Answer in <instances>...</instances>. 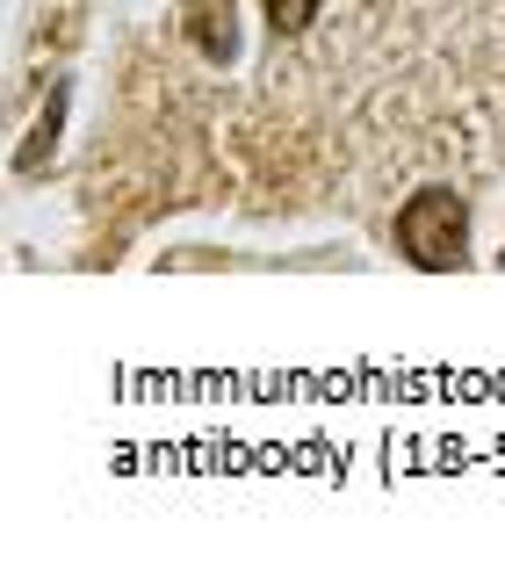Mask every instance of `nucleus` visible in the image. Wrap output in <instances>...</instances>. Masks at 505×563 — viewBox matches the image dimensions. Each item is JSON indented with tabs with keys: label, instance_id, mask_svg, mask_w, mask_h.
Instances as JSON below:
<instances>
[{
	"label": "nucleus",
	"instance_id": "f03ea898",
	"mask_svg": "<svg viewBox=\"0 0 505 563\" xmlns=\"http://www.w3.org/2000/svg\"><path fill=\"white\" fill-rule=\"evenodd\" d=\"M196 44L210 51V58H231V44H239V36H231V0H224V8H202V22H196Z\"/></svg>",
	"mask_w": 505,
	"mask_h": 563
},
{
	"label": "nucleus",
	"instance_id": "f257e3e1",
	"mask_svg": "<svg viewBox=\"0 0 505 563\" xmlns=\"http://www.w3.org/2000/svg\"><path fill=\"white\" fill-rule=\"evenodd\" d=\"M397 239H405V253L419 267H455L462 246H470V210H462V196H448V188L411 196L405 217H397Z\"/></svg>",
	"mask_w": 505,
	"mask_h": 563
},
{
	"label": "nucleus",
	"instance_id": "7ed1b4c3",
	"mask_svg": "<svg viewBox=\"0 0 505 563\" xmlns=\"http://www.w3.org/2000/svg\"><path fill=\"white\" fill-rule=\"evenodd\" d=\"M310 15H318V0H267V22H275V36H282V30H304Z\"/></svg>",
	"mask_w": 505,
	"mask_h": 563
}]
</instances>
